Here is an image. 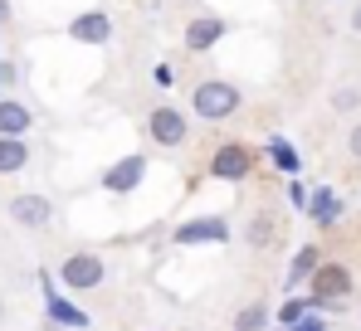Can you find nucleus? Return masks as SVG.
<instances>
[{
	"mask_svg": "<svg viewBox=\"0 0 361 331\" xmlns=\"http://www.w3.org/2000/svg\"><path fill=\"white\" fill-rule=\"evenodd\" d=\"M240 88L230 83V78H200L195 83V93H190V108L200 122H230L235 112H240Z\"/></svg>",
	"mask_w": 361,
	"mask_h": 331,
	"instance_id": "nucleus-1",
	"label": "nucleus"
},
{
	"mask_svg": "<svg viewBox=\"0 0 361 331\" xmlns=\"http://www.w3.org/2000/svg\"><path fill=\"white\" fill-rule=\"evenodd\" d=\"M352 287H357V277L347 263H322L312 282H307V297L317 302V312H327V307H337V302H347L352 297Z\"/></svg>",
	"mask_w": 361,
	"mask_h": 331,
	"instance_id": "nucleus-2",
	"label": "nucleus"
},
{
	"mask_svg": "<svg viewBox=\"0 0 361 331\" xmlns=\"http://www.w3.org/2000/svg\"><path fill=\"white\" fill-rule=\"evenodd\" d=\"M254 166H259V151H254V146H244V142H225V146L210 156V180L240 185V180L254 175Z\"/></svg>",
	"mask_w": 361,
	"mask_h": 331,
	"instance_id": "nucleus-3",
	"label": "nucleus"
},
{
	"mask_svg": "<svg viewBox=\"0 0 361 331\" xmlns=\"http://www.w3.org/2000/svg\"><path fill=\"white\" fill-rule=\"evenodd\" d=\"M176 239L180 249H215V244H230L235 239V229H230V220L225 215H195V220H185V224H176Z\"/></svg>",
	"mask_w": 361,
	"mask_h": 331,
	"instance_id": "nucleus-4",
	"label": "nucleus"
},
{
	"mask_svg": "<svg viewBox=\"0 0 361 331\" xmlns=\"http://www.w3.org/2000/svg\"><path fill=\"white\" fill-rule=\"evenodd\" d=\"M39 292H44V317H49L54 327H68V331H88V327H93V317H88V312H78V307L59 292L54 273H39Z\"/></svg>",
	"mask_w": 361,
	"mask_h": 331,
	"instance_id": "nucleus-5",
	"label": "nucleus"
},
{
	"mask_svg": "<svg viewBox=\"0 0 361 331\" xmlns=\"http://www.w3.org/2000/svg\"><path fill=\"white\" fill-rule=\"evenodd\" d=\"M103 277H108V263L98 254H68L59 268V282L68 292H93V287H103Z\"/></svg>",
	"mask_w": 361,
	"mask_h": 331,
	"instance_id": "nucleus-6",
	"label": "nucleus"
},
{
	"mask_svg": "<svg viewBox=\"0 0 361 331\" xmlns=\"http://www.w3.org/2000/svg\"><path fill=\"white\" fill-rule=\"evenodd\" d=\"M147 137H152L157 146H180V142L190 137V122H185V112H180V108L161 103V108L147 112Z\"/></svg>",
	"mask_w": 361,
	"mask_h": 331,
	"instance_id": "nucleus-7",
	"label": "nucleus"
},
{
	"mask_svg": "<svg viewBox=\"0 0 361 331\" xmlns=\"http://www.w3.org/2000/svg\"><path fill=\"white\" fill-rule=\"evenodd\" d=\"M142 180H147V156H142V151H127L122 161H113L103 170V190H108V195H132Z\"/></svg>",
	"mask_w": 361,
	"mask_h": 331,
	"instance_id": "nucleus-8",
	"label": "nucleus"
},
{
	"mask_svg": "<svg viewBox=\"0 0 361 331\" xmlns=\"http://www.w3.org/2000/svg\"><path fill=\"white\" fill-rule=\"evenodd\" d=\"M10 220L20 224V229H44V224L54 220V205H49V195L25 190V195H15V200H10Z\"/></svg>",
	"mask_w": 361,
	"mask_h": 331,
	"instance_id": "nucleus-9",
	"label": "nucleus"
},
{
	"mask_svg": "<svg viewBox=\"0 0 361 331\" xmlns=\"http://www.w3.org/2000/svg\"><path fill=\"white\" fill-rule=\"evenodd\" d=\"M68 39H78V44H108V39H113V15H108V10H83V15H73V20H68Z\"/></svg>",
	"mask_w": 361,
	"mask_h": 331,
	"instance_id": "nucleus-10",
	"label": "nucleus"
},
{
	"mask_svg": "<svg viewBox=\"0 0 361 331\" xmlns=\"http://www.w3.org/2000/svg\"><path fill=\"white\" fill-rule=\"evenodd\" d=\"M225 35H230V25H225L220 15H200V20L185 25V49H190V54H210Z\"/></svg>",
	"mask_w": 361,
	"mask_h": 331,
	"instance_id": "nucleus-11",
	"label": "nucleus"
},
{
	"mask_svg": "<svg viewBox=\"0 0 361 331\" xmlns=\"http://www.w3.org/2000/svg\"><path fill=\"white\" fill-rule=\"evenodd\" d=\"M307 220L317 224V229H332V224L342 220V195L332 185H317L312 200H307Z\"/></svg>",
	"mask_w": 361,
	"mask_h": 331,
	"instance_id": "nucleus-12",
	"label": "nucleus"
},
{
	"mask_svg": "<svg viewBox=\"0 0 361 331\" xmlns=\"http://www.w3.org/2000/svg\"><path fill=\"white\" fill-rule=\"evenodd\" d=\"M322 263H327V258L317 254V244H307V249H298V254H293V263H288V277H283V282H288V292H298V287H307V282H312V273H317Z\"/></svg>",
	"mask_w": 361,
	"mask_h": 331,
	"instance_id": "nucleus-13",
	"label": "nucleus"
},
{
	"mask_svg": "<svg viewBox=\"0 0 361 331\" xmlns=\"http://www.w3.org/2000/svg\"><path fill=\"white\" fill-rule=\"evenodd\" d=\"M264 156L274 161V170H283L288 180H298V170H302V156L293 151V142H288V137H269V142H264Z\"/></svg>",
	"mask_w": 361,
	"mask_h": 331,
	"instance_id": "nucleus-14",
	"label": "nucleus"
},
{
	"mask_svg": "<svg viewBox=\"0 0 361 331\" xmlns=\"http://www.w3.org/2000/svg\"><path fill=\"white\" fill-rule=\"evenodd\" d=\"M35 127V112L15 98H0V137H25Z\"/></svg>",
	"mask_w": 361,
	"mask_h": 331,
	"instance_id": "nucleus-15",
	"label": "nucleus"
},
{
	"mask_svg": "<svg viewBox=\"0 0 361 331\" xmlns=\"http://www.w3.org/2000/svg\"><path fill=\"white\" fill-rule=\"evenodd\" d=\"M30 166V142L25 137H0V175H20Z\"/></svg>",
	"mask_w": 361,
	"mask_h": 331,
	"instance_id": "nucleus-16",
	"label": "nucleus"
},
{
	"mask_svg": "<svg viewBox=\"0 0 361 331\" xmlns=\"http://www.w3.org/2000/svg\"><path fill=\"white\" fill-rule=\"evenodd\" d=\"M244 239H249V249H269L274 239H279V215H269V210H259L249 229H244Z\"/></svg>",
	"mask_w": 361,
	"mask_h": 331,
	"instance_id": "nucleus-17",
	"label": "nucleus"
},
{
	"mask_svg": "<svg viewBox=\"0 0 361 331\" xmlns=\"http://www.w3.org/2000/svg\"><path fill=\"white\" fill-rule=\"evenodd\" d=\"M312 312H317V302H312V297H283V302H279V312H274V317H279V327H298L302 317H312Z\"/></svg>",
	"mask_w": 361,
	"mask_h": 331,
	"instance_id": "nucleus-18",
	"label": "nucleus"
},
{
	"mask_svg": "<svg viewBox=\"0 0 361 331\" xmlns=\"http://www.w3.org/2000/svg\"><path fill=\"white\" fill-rule=\"evenodd\" d=\"M274 327V307L264 302H249L244 312H235V331H269Z\"/></svg>",
	"mask_w": 361,
	"mask_h": 331,
	"instance_id": "nucleus-19",
	"label": "nucleus"
},
{
	"mask_svg": "<svg viewBox=\"0 0 361 331\" xmlns=\"http://www.w3.org/2000/svg\"><path fill=\"white\" fill-rule=\"evenodd\" d=\"M283 195H288V205H293V210H302V215H307V200H312V190H307L302 180H288V190H283Z\"/></svg>",
	"mask_w": 361,
	"mask_h": 331,
	"instance_id": "nucleus-20",
	"label": "nucleus"
},
{
	"mask_svg": "<svg viewBox=\"0 0 361 331\" xmlns=\"http://www.w3.org/2000/svg\"><path fill=\"white\" fill-rule=\"evenodd\" d=\"M152 83H157V88H171V83H176V68H171L166 58H161V63H152Z\"/></svg>",
	"mask_w": 361,
	"mask_h": 331,
	"instance_id": "nucleus-21",
	"label": "nucleus"
},
{
	"mask_svg": "<svg viewBox=\"0 0 361 331\" xmlns=\"http://www.w3.org/2000/svg\"><path fill=\"white\" fill-rule=\"evenodd\" d=\"M332 103H337L342 112H352V108H361V93H352V88H342V93H337Z\"/></svg>",
	"mask_w": 361,
	"mask_h": 331,
	"instance_id": "nucleus-22",
	"label": "nucleus"
},
{
	"mask_svg": "<svg viewBox=\"0 0 361 331\" xmlns=\"http://www.w3.org/2000/svg\"><path fill=\"white\" fill-rule=\"evenodd\" d=\"M293 331H327V322H322V317L312 312V317H302V322H298V327H293Z\"/></svg>",
	"mask_w": 361,
	"mask_h": 331,
	"instance_id": "nucleus-23",
	"label": "nucleus"
},
{
	"mask_svg": "<svg viewBox=\"0 0 361 331\" xmlns=\"http://www.w3.org/2000/svg\"><path fill=\"white\" fill-rule=\"evenodd\" d=\"M347 146H352V156H357V161H361V122H357V127H352V137H347Z\"/></svg>",
	"mask_w": 361,
	"mask_h": 331,
	"instance_id": "nucleus-24",
	"label": "nucleus"
},
{
	"mask_svg": "<svg viewBox=\"0 0 361 331\" xmlns=\"http://www.w3.org/2000/svg\"><path fill=\"white\" fill-rule=\"evenodd\" d=\"M10 20H15V10H10V0H0V30H5Z\"/></svg>",
	"mask_w": 361,
	"mask_h": 331,
	"instance_id": "nucleus-25",
	"label": "nucleus"
},
{
	"mask_svg": "<svg viewBox=\"0 0 361 331\" xmlns=\"http://www.w3.org/2000/svg\"><path fill=\"white\" fill-rule=\"evenodd\" d=\"M352 25H357V30H361V10H357V15H352Z\"/></svg>",
	"mask_w": 361,
	"mask_h": 331,
	"instance_id": "nucleus-26",
	"label": "nucleus"
},
{
	"mask_svg": "<svg viewBox=\"0 0 361 331\" xmlns=\"http://www.w3.org/2000/svg\"><path fill=\"white\" fill-rule=\"evenodd\" d=\"M0 322H5V297H0Z\"/></svg>",
	"mask_w": 361,
	"mask_h": 331,
	"instance_id": "nucleus-27",
	"label": "nucleus"
}]
</instances>
